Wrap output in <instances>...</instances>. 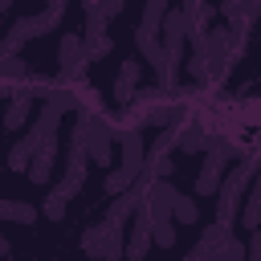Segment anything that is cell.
<instances>
[{
	"label": "cell",
	"mask_w": 261,
	"mask_h": 261,
	"mask_svg": "<svg viewBox=\"0 0 261 261\" xmlns=\"http://www.w3.org/2000/svg\"><path fill=\"white\" fill-rule=\"evenodd\" d=\"M86 69H90V57H86L82 33H61V45H57V86L61 90H82L86 86Z\"/></svg>",
	"instance_id": "cell-2"
},
{
	"label": "cell",
	"mask_w": 261,
	"mask_h": 261,
	"mask_svg": "<svg viewBox=\"0 0 261 261\" xmlns=\"http://www.w3.org/2000/svg\"><path fill=\"white\" fill-rule=\"evenodd\" d=\"M0 220L33 224V220H37V208H33V204H20V200H0Z\"/></svg>",
	"instance_id": "cell-23"
},
{
	"label": "cell",
	"mask_w": 261,
	"mask_h": 261,
	"mask_svg": "<svg viewBox=\"0 0 261 261\" xmlns=\"http://www.w3.org/2000/svg\"><path fill=\"white\" fill-rule=\"evenodd\" d=\"M33 90L24 86V90H16L12 94V102H8V110H4V130H20L24 122H29V114H33Z\"/></svg>",
	"instance_id": "cell-10"
},
{
	"label": "cell",
	"mask_w": 261,
	"mask_h": 261,
	"mask_svg": "<svg viewBox=\"0 0 261 261\" xmlns=\"http://www.w3.org/2000/svg\"><path fill=\"white\" fill-rule=\"evenodd\" d=\"M53 29H61V12H57V8L37 12V33H53Z\"/></svg>",
	"instance_id": "cell-30"
},
{
	"label": "cell",
	"mask_w": 261,
	"mask_h": 261,
	"mask_svg": "<svg viewBox=\"0 0 261 261\" xmlns=\"http://www.w3.org/2000/svg\"><path fill=\"white\" fill-rule=\"evenodd\" d=\"M237 8H245V0H220V8H216V12L224 16V12H237Z\"/></svg>",
	"instance_id": "cell-33"
},
{
	"label": "cell",
	"mask_w": 261,
	"mask_h": 261,
	"mask_svg": "<svg viewBox=\"0 0 261 261\" xmlns=\"http://www.w3.org/2000/svg\"><path fill=\"white\" fill-rule=\"evenodd\" d=\"M188 33H192V24H188V12H184V8H167V16H163V29H159V41H163V49H179V53H184V41H188Z\"/></svg>",
	"instance_id": "cell-9"
},
{
	"label": "cell",
	"mask_w": 261,
	"mask_h": 261,
	"mask_svg": "<svg viewBox=\"0 0 261 261\" xmlns=\"http://www.w3.org/2000/svg\"><path fill=\"white\" fill-rule=\"evenodd\" d=\"M53 159H57V139H45L41 143V151L33 155V163H29V179L33 184H49V175H53Z\"/></svg>",
	"instance_id": "cell-13"
},
{
	"label": "cell",
	"mask_w": 261,
	"mask_h": 261,
	"mask_svg": "<svg viewBox=\"0 0 261 261\" xmlns=\"http://www.w3.org/2000/svg\"><path fill=\"white\" fill-rule=\"evenodd\" d=\"M102 249H106V220H98V224H90L82 232V253L90 261H102Z\"/></svg>",
	"instance_id": "cell-19"
},
{
	"label": "cell",
	"mask_w": 261,
	"mask_h": 261,
	"mask_svg": "<svg viewBox=\"0 0 261 261\" xmlns=\"http://www.w3.org/2000/svg\"><path fill=\"white\" fill-rule=\"evenodd\" d=\"M237 122H249V126H261V98H245L237 110Z\"/></svg>",
	"instance_id": "cell-28"
},
{
	"label": "cell",
	"mask_w": 261,
	"mask_h": 261,
	"mask_svg": "<svg viewBox=\"0 0 261 261\" xmlns=\"http://www.w3.org/2000/svg\"><path fill=\"white\" fill-rule=\"evenodd\" d=\"M45 4H49V8H53V4H57V0H45Z\"/></svg>",
	"instance_id": "cell-39"
},
{
	"label": "cell",
	"mask_w": 261,
	"mask_h": 261,
	"mask_svg": "<svg viewBox=\"0 0 261 261\" xmlns=\"http://www.w3.org/2000/svg\"><path fill=\"white\" fill-rule=\"evenodd\" d=\"M167 8H171V0H147V4H143V24L159 33V29H163V16H167Z\"/></svg>",
	"instance_id": "cell-26"
},
{
	"label": "cell",
	"mask_w": 261,
	"mask_h": 261,
	"mask_svg": "<svg viewBox=\"0 0 261 261\" xmlns=\"http://www.w3.org/2000/svg\"><path fill=\"white\" fill-rule=\"evenodd\" d=\"M106 29H110V20H106L98 8H94V12H86V29H82V37H102Z\"/></svg>",
	"instance_id": "cell-29"
},
{
	"label": "cell",
	"mask_w": 261,
	"mask_h": 261,
	"mask_svg": "<svg viewBox=\"0 0 261 261\" xmlns=\"http://www.w3.org/2000/svg\"><path fill=\"white\" fill-rule=\"evenodd\" d=\"M65 4H69V0H57V4H53V8H57V12H65Z\"/></svg>",
	"instance_id": "cell-37"
},
{
	"label": "cell",
	"mask_w": 261,
	"mask_h": 261,
	"mask_svg": "<svg viewBox=\"0 0 261 261\" xmlns=\"http://www.w3.org/2000/svg\"><path fill=\"white\" fill-rule=\"evenodd\" d=\"M98 4H102V0H82V8H86V12H94Z\"/></svg>",
	"instance_id": "cell-35"
},
{
	"label": "cell",
	"mask_w": 261,
	"mask_h": 261,
	"mask_svg": "<svg viewBox=\"0 0 261 261\" xmlns=\"http://www.w3.org/2000/svg\"><path fill=\"white\" fill-rule=\"evenodd\" d=\"M37 151H41V143H37L33 135H20V139L8 147V167H12V171H29V163H33Z\"/></svg>",
	"instance_id": "cell-18"
},
{
	"label": "cell",
	"mask_w": 261,
	"mask_h": 261,
	"mask_svg": "<svg viewBox=\"0 0 261 261\" xmlns=\"http://www.w3.org/2000/svg\"><path fill=\"white\" fill-rule=\"evenodd\" d=\"M208 143H212V135H208L196 118H188V122L179 126V147H175V151H184V155H204Z\"/></svg>",
	"instance_id": "cell-12"
},
{
	"label": "cell",
	"mask_w": 261,
	"mask_h": 261,
	"mask_svg": "<svg viewBox=\"0 0 261 261\" xmlns=\"http://www.w3.org/2000/svg\"><path fill=\"white\" fill-rule=\"evenodd\" d=\"M257 163H261V155L237 163V167L224 175V184H220V192H216V220H220V224H228V228L237 224V216H241V208H245V192H249V184H253V175H257Z\"/></svg>",
	"instance_id": "cell-1"
},
{
	"label": "cell",
	"mask_w": 261,
	"mask_h": 261,
	"mask_svg": "<svg viewBox=\"0 0 261 261\" xmlns=\"http://www.w3.org/2000/svg\"><path fill=\"white\" fill-rule=\"evenodd\" d=\"M82 184H86V171L65 167V179H57V184H53V192L45 196V208H41V212H45L49 220H61V216H65V208H69V200L82 192Z\"/></svg>",
	"instance_id": "cell-6"
},
{
	"label": "cell",
	"mask_w": 261,
	"mask_h": 261,
	"mask_svg": "<svg viewBox=\"0 0 261 261\" xmlns=\"http://www.w3.org/2000/svg\"><path fill=\"white\" fill-rule=\"evenodd\" d=\"M184 261H216V257H212V253H204V249H192Z\"/></svg>",
	"instance_id": "cell-34"
},
{
	"label": "cell",
	"mask_w": 261,
	"mask_h": 261,
	"mask_svg": "<svg viewBox=\"0 0 261 261\" xmlns=\"http://www.w3.org/2000/svg\"><path fill=\"white\" fill-rule=\"evenodd\" d=\"M232 151H237V147H232V139H224V135H216V139L208 143L204 163H200V175H196V200H200V196H216V192H220Z\"/></svg>",
	"instance_id": "cell-3"
},
{
	"label": "cell",
	"mask_w": 261,
	"mask_h": 261,
	"mask_svg": "<svg viewBox=\"0 0 261 261\" xmlns=\"http://www.w3.org/2000/svg\"><path fill=\"white\" fill-rule=\"evenodd\" d=\"M4 82H8V86H24V82H29V61L16 57V53H12V57H0V86H4Z\"/></svg>",
	"instance_id": "cell-21"
},
{
	"label": "cell",
	"mask_w": 261,
	"mask_h": 261,
	"mask_svg": "<svg viewBox=\"0 0 261 261\" xmlns=\"http://www.w3.org/2000/svg\"><path fill=\"white\" fill-rule=\"evenodd\" d=\"M216 261H249V245L241 237H228L220 249H216Z\"/></svg>",
	"instance_id": "cell-27"
},
{
	"label": "cell",
	"mask_w": 261,
	"mask_h": 261,
	"mask_svg": "<svg viewBox=\"0 0 261 261\" xmlns=\"http://www.w3.org/2000/svg\"><path fill=\"white\" fill-rule=\"evenodd\" d=\"M82 45H86V57H90V61H102V57H110L114 37H110V33H102V37H82Z\"/></svg>",
	"instance_id": "cell-25"
},
{
	"label": "cell",
	"mask_w": 261,
	"mask_h": 261,
	"mask_svg": "<svg viewBox=\"0 0 261 261\" xmlns=\"http://www.w3.org/2000/svg\"><path fill=\"white\" fill-rule=\"evenodd\" d=\"M8 8H12V0H0V12H8Z\"/></svg>",
	"instance_id": "cell-38"
},
{
	"label": "cell",
	"mask_w": 261,
	"mask_h": 261,
	"mask_svg": "<svg viewBox=\"0 0 261 261\" xmlns=\"http://www.w3.org/2000/svg\"><path fill=\"white\" fill-rule=\"evenodd\" d=\"M257 4H261V0H257Z\"/></svg>",
	"instance_id": "cell-40"
},
{
	"label": "cell",
	"mask_w": 261,
	"mask_h": 261,
	"mask_svg": "<svg viewBox=\"0 0 261 261\" xmlns=\"http://www.w3.org/2000/svg\"><path fill=\"white\" fill-rule=\"evenodd\" d=\"M8 249H12V245H8L4 237H0V257H8Z\"/></svg>",
	"instance_id": "cell-36"
},
{
	"label": "cell",
	"mask_w": 261,
	"mask_h": 261,
	"mask_svg": "<svg viewBox=\"0 0 261 261\" xmlns=\"http://www.w3.org/2000/svg\"><path fill=\"white\" fill-rule=\"evenodd\" d=\"M122 8H126V4H122V0H102V4H98V12H102V16H106V20H114V16H118V12H122Z\"/></svg>",
	"instance_id": "cell-32"
},
{
	"label": "cell",
	"mask_w": 261,
	"mask_h": 261,
	"mask_svg": "<svg viewBox=\"0 0 261 261\" xmlns=\"http://www.w3.org/2000/svg\"><path fill=\"white\" fill-rule=\"evenodd\" d=\"M241 224H245L249 232H257V228H261V163H257V175H253V184H249V192H245Z\"/></svg>",
	"instance_id": "cell-15"
},
{
	"label": "cell",
	"mask_w": 261,
	"mask_h": 261,
	"mask_svg": "<svg viewBox=\"0 0 261 261\" xmlns=\"http://www.w3.org/2000/svg\"><path fill=\"white\" fill-rule=\"evenodd\" d=\"M228 237H232V228H228V224H220V220H212L208 228H200V241H196V249H204V253H212V257H216V249H220Z\"/></svg>",
	"instance_id": "cell-20"
},
{
	"label": "cell",
	"mask_w": 261,
	"mask_h": 261,
	"mask_svg": "<svg viewBox=\"0 0 261 261\" xmlns=\"http://www.w3.org/2000/svg\"><path fill=\"white\" fill-rule=\"evenodd\" d=\"M106 220V249H102V261H122L126 257V224H118V220H110V216H102Z\"/></svg>",
	"instance_id": "cell-17"
},
{
	"label": "cell",
	"mask_w": 261,
	"mask_h": 261,
	"mask_svg": "<svg viewBox=\"0 0 261 261\" xmlns=\"http://www.w3.org/2000/svg\"><path fill=\"white\" fill-rule=\"evenodd\" d=\"M151 65H155V73H159V86H163V90H175V82H179V65H184V53H179V49H159V57H155Z\"/></svg>",
	"instance_id": "cell-11"
},
{
	"label": "cell",
	"mask_w": 261,
	"mask_h": 261,
	"mask_svg": "<svg viewBox=\"0 0 261 261\" xmlns=\"http://www.w3.org/2000/svg\"><path fill=\"white\" fill-rule=\"evenodd\" d=\"M171 220H175V224H196V220H200V200L179 192V196H175V208H171Z\"/></svg>",
	"instance_id": "cell-24"
},
{
	"label": "cell",
	"mask_w": 261,
	"mask_h": 261,
	"mask_svg": "<svg viewBox=\"0 0 261 261\" xmlns=\"http://www.w3.org/2000/svg\"><path fill=\"white\" fill-rule=\"evenodd\" d=\"M114 135H118V163H122V167H135V171H143V163H147V143H143L139 122L126 114V118H122V126H118Z\"/></svg>",
	"instance_id": "cell-5"
},
{
	"label": "cell",
	"mask_w": 261,
	"mask_h": 261,
	"mask_svg": "<svg viewBox=\"0 0 261 261\" xmlns=\"http://www.w3.org/2000/svg\"><path fill=\"white\" fill-rule=\"evenodd\" d=\"M143 179V171H135V167H114V171H106V179H102V192L106 196H122V192H130L135 184Z\"/></svg>",
	"instance_id": "cell-16"
},
{
	"label": "cell",
	"mask_w": 261,
	"mask_h": 261,
	"mask_svg": "<svg viewBox=\"0 0 261 261\" xmlns=\"http://www.w3.org/2000/svg\"><path fill=\"white\" fill-rule=\"evenodd\" d=\"M151 237H155V245H159V249H171V245H175V228H171V224H155V228H151Z\"/></svg>",
	"instance_id": "cell-31"
},
{
	"label": "cell",
	"mask_w": 261,
	"mask_h": 261,
	"mask_svg": "<svg viewBox=\"0 0 261 261\" xmlns=\"http://www.w3.org/2000/svg\"><path fill=\"white\" fill-rule=\"evenodd\" d=\"M33 37H41V33H37V16H20V20L8 29V37L0 41V57H12V53H16L24 41H33Z\"/></svg>",
	"instance_id": "cell-14"
},
{
	"label": "cell",
	"mask_w": 261,
	"mask_h": 261,
	"mask_svg": "<svg viewBox=\"0 0 261 261\" xmlns=\"http://www.w3.org/2000/svg\"><path fill=\"white\" fill-rule=\"evenodd\" d=\"M175 196H179V188H175L171 179H151V188H147V196H143V204H147V212H151V224H175V220H171Z\"/></svg>",
	"instance_id": "cell-7"
},
{
	"label": "cell",
	"mask_w": 261,
	"mask_h": 261,
	"mask_svg": "<svg viewBox=\"0 0 261 261\" xmlns=\"http://www.w3.org/2000/svg\"><path fill=\"white\" fill-rule=\"evenodd\" d=\"M82 122H86V147H90V163H98V167H106V163H114V143H118V126H110L102 114H94V110H82L77 114Z\"/></svg>",
	"instance_id": "cell-4"
},
{
	"label": "cell",
	"mask_w": 261,
	"mask_h": 261,
	"mask_svg": "<svg viewBox=\"0 0 261 261\" xmlns=\"http://www.w3.org/2000/svg\"><path fill=\"white\" fill-rule=\"evenodd\" d=\"M135 49H139V57L155 61V57H159V49H163V41H159V33H155V29L139 24V29H135Z\"/></svg>",
	"instance_id": "cell-22"
},
{
	"label": "cell",
	"mask_w": 261,
	"mask_h": 261,
	"mask_svg": "<svg viewBox=\"0 0 261 261\" xmlns=\"http://www.w3.org/2000/svg\"><path fill=\"white\" fill-rule=\"evenodd\" d=\"M139 77H143V61L126 57V61L118 65V77H114V102H118V106H130V102H135V94H139Z\"/></svg>",
	"instance_id": "cell-8"
}]
</instances>
